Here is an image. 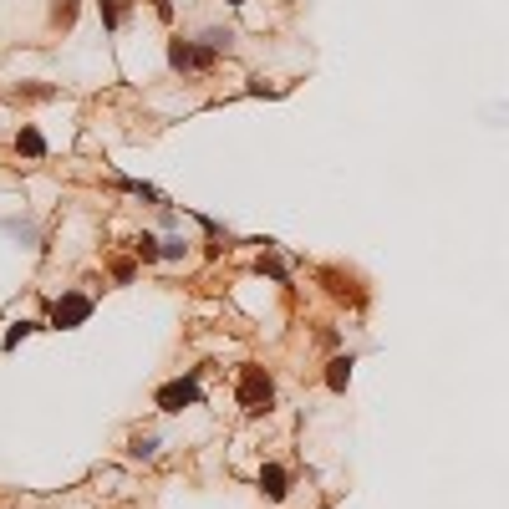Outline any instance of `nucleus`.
Listing matches in <instances>:
<instances>
[{"label":"nucleus","instance_id":"nucleus-12","mask_svg":"<svg viewBox=\"0 0 509 509\" xmlns=\"http://www.w3.org/2000/svg\"><path fill=\"white\" fill-rule=\"evenodd\" d=\"M183 254H188V240H183V235H168V240H163V260H183Z\"/></svg>","mask_w":509,"mask_h":509},{"label":"nucleus","instance_id":"nucleus-15","mask_svg":"<svg viewBox=\"0 0 509 509\" xmlns=\"http://www.w3.org/2000/svg\"><path fill=\"white\" fill-rule=\"evenodd\" d=\"M112 281H122V285L133 281V260H112Z\"/></svg>","mask_w":509,"mask_h":509},{"label":"nucleus","instance_id":"nucleus-5","mask_svg":"<svg viewBox=\"0 0 509 509\" xmlns=\"http://www.w3.org/2000/svg\"><path fill=\"white\" fill-rule=\"evenodd\" d=\"M260 489H265L270 499H285V494H290V474L281 469V463H265V469H260Z\"/></svg>","mask_w":509,"mask_h":509},{"label":"nucleus","instance_id":"nucleus-7","mask_svg":"<svg viewBox=\"0 0 509 509\" xmlns=\"http://www.w3.org/2000/svg\"><path fill=\"white\" fill-rule=\"evenodd\" d=\"M347 382H352V356H336L331 372H326V387H331V392H342Z\"/></svg>","mask_w":509,"mask_h":509},{"label":"nucleus","instance_id":"nucleus-11","mask_svg":"<svg viewBox=\"0 0 509 509\" xmlns=\"http://www.w3.org/2000/svg\"><path fill=\"white\" fill-rule=\"evenodd\" d=\"M133 250H138V260H163V245H158L153 235H143V240H138Z\"/></svg>","mask_w":509,"mask_h":509},{"label":"nucleus","instance_id":"nucleus-1","mask_svg":"<svg viewBox=\"0 0 509 509\" xmlns=\"http://www.w3.org/2000/svg\"><path fill=\"white\" fill-rule=\"evenodd\" d=\"M235 392H240V408H245V413H265L270 402H275V382H270L265 367L250 362V367L240 372V387H235Z\"/></svg>","mask_w":509,"mask_h":509},{"label":"nucleus","instance_id":"nucleus-16","mask_svg":"<svg viewBox=\"0 0 509 509\" xmlns=\"http://www.w3.org/2000/svg\"><path fill=\"white\" fill-rule=\"evenodd\" d=\"M260 270L270 275V281H285V265H281V260H260Z\"/></svg>","mask_w":509,"mask_h":509},{"label":"nucleus","instance_id":"nucleus-6","mask_svg":"<svg viewBox=\"0 0 509 509\" xmlns=\"http://www.w3.org/2000/svg\"><path fill=\"white\" fill-rule=\"evenodd\" d=\"M15 148H20V153H31V158H41V153H46V138H41L36 127H20V133H15Z\"/></svg>","mask_w":509,"mask_h":509},{"label":"nucleus","instance_id":"nucleus-2","mask_svg":"<svg viewBox=\"0 0 509 509\" xmlns=\"http://www.w3.org/2000/svg\"><path fill=\"white\" fill-rule=\"evenodd\" d=\"M153 402L163 413H183V408H199L204 392H199V372H188V377H174V382H163V387L153 392Z\"/></svg>","mask_w":509,"mask_h":509},{"label":"nucleus","instance_id":"nucleus-3","mask_svg":"<svg viewBox=\"0 0 509 509\" xmlns=\"http://www.w3.org/2000/svg\"><path fill=\"white\" fill-rule=\"evenodd\" d=\"M214 46H204V41H174V46H168V61H174L179 72H209L214 67Z\"/></svg>","mask_w":509,"mask_h":509},{"label":"nucleus","instance_id":"nucleus-4","mask_svg":"<svg viewBox=\"0 0 509 509\" xmlns=\"http://www.w3.org/2000/svg\"><path fill=\"white\" fill-rule=\"evenodd\" d=\"M92 316V295H82V290H72V295H61V301L51 306V321L61 326V331H72V326H82Z\"/></svg>","mask_w":509,"mask_h":509},{"label":"nucleus","instance_id":"nucleus-17","mask_svg":"<svg viewBox=\"0 0 509 509\" xmlns=\"http://www.w3.org/2000/svg\"><path fill=\"white\" fill-rule=\"evenodd\" d=\"M229 6H245V0H229Z\"/></svg>","mask_w":509,"mask_h":509},{"label":"nucleus","instance_id":"nucleus-14","mask_svg":"<svg viewBox=\"0 0 509 509\" xmlns=\"http://www.w3.org/2000/svg\"><path fill=\"white\" fill-rule=\"evenodd\" d=\"M31 331H36V321H15V326H11V336H6V347H15L20 336H31Z\"/></svg>","mask_w":509,"mask_h":509},{"label":"nucleus","instance_id":"nucleus-10","mask_svg":"<svg viewBox=\"0 0 509 509\" xmlns=\"http://www.w3.org/2000/svg\"><path fill=\"white\" fill-rule=\"evenodd\" d=\"M122 15H127V0H102V20L108 26H122Z\"/></svg>","mask_w":509,"mask_h":509},{"label":"nucleus","instance_id":"nucleus-9","mask_svg":"<svg viewBox=\"0 0 509 509\" xmlns=\"http://www.w3.org/2000/svg\"><path fill=\"white\" fill-rule=\"evenodd\" d=\"M0 229L15 235V240H26V245H36V224H31V219H0Z\"/></svg>","mask_w":509,"mask_h":509},{"label":"nucleus","instance_id":"nucleus-8","mask_svg":"<svg viewBox=\"0 0 509 509\" xmlns=\"http://www.w3.org/2000/svg\"><path fill=\"white\" fill-rule=\"evenodd\" d=\"M127 453H133V458H153L158 453V433H133V438H127Z\"/></svg>","mask_w":509,"mask_h":509},{"label":"nucleus","instance_id":"nucleus-13","mask_svg":"<svg viewBox=\"0 0 509 509\" xmlns=\"http://www.w3.org/2000/svg\"><path fill=\"white\" fill-rule=\"evenodd\" d=\"M199 41H204V46H214V51H229V41H235V36H229V31H204Z\"/></svg>","mask_w":509,"mask_h":509}]
</instances>
